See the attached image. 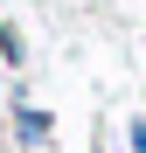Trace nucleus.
Returning a JSON list of instances; mask_svg holds the SVG:
<instances>
[{"label":"nucleus","instance_id":"f257e3e1","mask_svg":"<svg viewBox=\"0 0 146 153\" xmlns=\"http://www.w3.org/2000/svg\"><path fill=\"white\" fill-rule=\"evenodd\" d=\"M132 153H146V125H132Z\"/></svg>","mask_w":146,"mask_h":153}]
</instances>
